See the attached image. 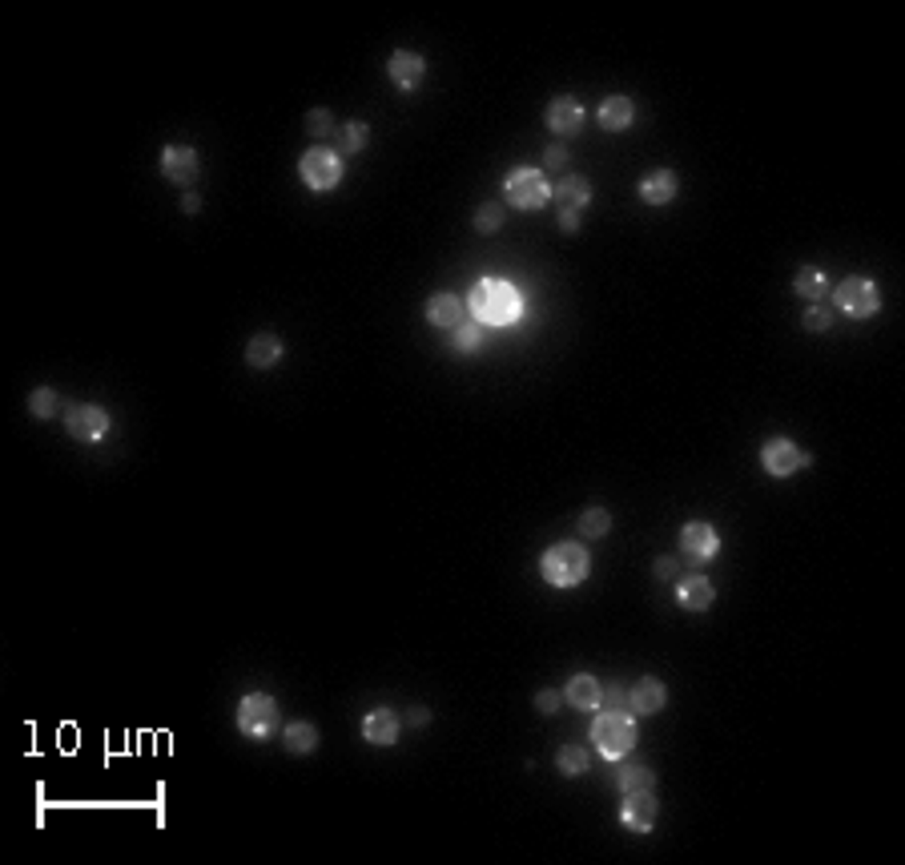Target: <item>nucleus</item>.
Masks as SVG:
<instances>
[{
	"instance_id": "a19ab883",
	"label": "nucleus",
	"mask_w": 905,
	"mask_h": 865,
	"mask_svg": "<svg viewBox=\"0 0 905 865\" xmlns=\"http://www.w3.org/2000/svg\"><path fill=\"white\" fill-rule=\"evenodd\" d=\"M182 206H185V214H198V210H201V201H198V198H193V193H190V198H185V201H182Z\"/></svg>"
},
{
	"instance_id": "aec40b11",
	"label": "nucleus",
	"mask_w": 905,
	"mask_h": 865,
	"mask_svg": "<svg viewBox=\"0 0 905 865\" xmlns=\"http://www.w3.org/2000/svg\"><path fill=\"white\" fill-rule=\"evenodd\" d=\"M556 201L564 206L567 214H580L588 201H592V185L583 182V177H564V182L556 185Z\"/></svg>"
},
{
	"instance_id": "4468645a",
	"label": "nucleus",
	"mask_w": 905,
	"mask_h": 865,
	"mask_svg": "<svg viewBox=\"0 0 905 865\" xmlns=\"http://www.w3.org/2000/svg\"><path fill=\"white\" fill-rule=\"evenodd\" d=\"M640 198H644L648 206H668V201L676 198V174H672V169L648 174L644 182H640Z\"/></svg>"
},
{
	"instance_id": "0eeeda50",
	"label": "nucleus",
	"mask_w": 905,
	"mask_h": 865,
	"mask_svg": "<svg viewBox=\"0 0 905 865\" xmlns=\"http://www.w3.org/2000/svg\"><path fill=\"white\" fill-rule=\"evenodd\" d=\"M837 307H841L845 315H854V318H870V315H878L881 294H878V286H873L870 278H849V282L837 286Z\"/></svg>"
},
{
	"instance_id": "f03ea898",
	"label": "nucleus",
	"mask_w": 905,
	"mask_h": 865,
	"mask_svg": "<svg viewBox=\"0 0 905 865\" xmlns=\"http://www.w3.org/2000/svg\"><path fill=\"white\" fill-rule=\"evenodd\" d=\"M588 568H592V559H588V551H583L580 543H556V548H548L540 559V572L551 588L580 584V580L588 576Z\"/></svg>"
},
{
	"instance_id": "7c9ffc66",
	"label": "nucleus",
	"mask_w": 905,
	"mask_h": 865,
	"mask_svg": "<svg viewBox=\"0 0 905 865\" xmlns=\"http://www.w3.org/2000/svg\"><path fill=\"white\" fill-rule=\"evenodd\" d=\"M479 342H483V331H479V323L455 326V350H479Z\"/></svg>"
},
{
	"instance_id": "6ab92c4d",
	"label": "nucleus",
	"mask_w": 905,
	"mask_h": 865,
	"mask_svg": "<svg viewBox=\"0 0 905 865\" xmlns=\"http://www.w3.org/2000/svg\"><path fill=\"white\" fill-rule=\"evenodd\" d=\"M363 733H366V741H375V744H391L394 736H399V717H394L391 708H375V713L366 717Z\"/></svg>"
},
{
	"instance_id": "ea45409f",
	"label": "nucleus",
	"mask_w": 905,
	"mask_h": 865,
	"mask_svg": "<svg viewBox=\"0 0 905 865\" xmlns=\"http://www.w3.org/2000/svg\"><path fill=\"white\" fill-rule=\"evenodd\" d=\"M559 226H564L567 234H572V230L580 226V214H567V210H564V218H559Z\"/></svg>"
},
{
	"instance_id": "2f4dec72",
	"label": "nucleus",
	"mask_w": 905,
	"mask_h": 865,
	"mask_svg": "<svg viewBox=\"0 0 905 865\" xmlns=\"http://www.w3.org/2000/svg\"><path fill=\"white\" fill-rule=\"evenodd\" d=\"M583 765H588V752H583L580 744H567V749L559 752V769L564 773H583Z\"/></svg>"
},
{
	"instance_id": "c9c22d12",
	"label": "nucleus",
	"mask_w": 905,
	"mask_h": 865,
	"mask_svg": "<svg viewBox=\"0 0 905 865\" xmlns=\"http://www.w3.org/2000/svg\"><path fill=\"white\" fill-rule=\"evenodd\" d=\"M535 708H540V713H556V708H559V692H540V697H535Z\"/></svg>"
},
{
	"instance_id": "cd10ccee",
	"label": "nucleus",
	"mask_w": 905,
	"mask_h": 865,
	"mask_svg": "<svg viewBox=\"0 0 905 865\" xmlns=\"http://www.w3.org/2000/svg\"><path fill=\"white\" fill-rule=\"evenodd\" d=\"M608 524H612V516L604 511V507H592V511H583L580 516V527H583V535H592V540H600V535H608Z\"/></svg>"
},
{
	"instance_id": "a878e982",
	"label": "nucleus",
	"mask_w": 905,
	"mask_h": 865,
	"mask_svg": "<svg viewBox=\"0 0 905 865\" xmlns=\"http://www.w3.org/2000/svg\"><path fill=\"white\" fill-rule=\"evenodd\" d=\"M656 785V777L648 769H640V765H628L624 773H620V789L624 793H644V789H652Z\"/></svg>"
},
{
	"instance_id": "b1692460",
	"label": "nucleus",
	"mask_w": 905,
	"mask_h": 865,
	"mask_svg": "<svg viewBox=\"0 0 905 865\" xmlns=\"http://www.w3.org/2000/svg\"><path fill=\"white\" fill-rule=\"evenodd\" d=\"M825 290H829V282H825V274H821L817 266H805V270L797 274V294L801 298L817 302V298H825Z\"/></svg>"
},
{
	"instance_id": "393cba45",
	"label": "nucleus",
	"mask_w": 905,
	"mask_h": 865,
	"mask_svg": "<svg viewBox=\"0 0 905 865\" xmlns=\"http://www.w3.org/2000/svg\"><path fill=\"white\" fill-rule=\"evenodd\" d=\"M314 744H318V733H314V725H306V721H294V725H286V749L294 752H310Z\"/></svg>"
},
{
	"instance_id": "f3484780",
	"label": "nucleus",
	"mask_w": 905,
	"mask_h": 865,
	"mask_svg": "<svg viewBox=\"0 0 905 865\" xmlns=\"http://www.w3.org/2000/svg\"><path fill=\"white\" fill-rule=\"evenodd\" d=\"M423 73H427V61L415 53H394L391 57V81L399 89H415L418 81H423Z\"/></svg>"
},
{
	"instance_id": "473e14b6",
	"label": "nucleus",
	"mask_w": 905,
	"mask_h": 865,
	"mask_svg": "<svg viewBox=\"0 0 905 865\" xmlns=\"http://www.w3.org/2000/svg\"><path fill=\"white\" fill-rule=\"evenodd\" d=\"M600 705L608 708V713H624V705H628L624 689H616V684H608V689H600Z\"/></svg>"
},
{
	"instance_id": "2eb2a0df",
	"label": "nucleus",
	"mask_w": 905,
	"mask_h": 865,
	"mask_svg": "<svg viewBox=\"0 0 905 865\" xmlns=\"http://www.w3.org/2000/svg\"><path fill=\"white\" fill-rule=\"evenodd\" d=\"M463 315H467V302H459V298L455 294H435L427 302V318L435 326H463Z\"/></svg>"
},
{
	"instance_id": "e433bc0d",
	"label": "nucleus",
	"mask_w": 905,
	"mask_h": 865,
	"mask_svg": "<svg viewBox=\"0 0 905 865\" xmlns=\"http://www.w3.org/2000/svg\"><path fill=\"white\" fill-rule=\"evenodd\" d=\"M548 166H556V169L567 166V149H564V145H551V149H548Z\"/></svg>"
},
{
	"instance_id": "dca6fc26",
	"label": "nucleus",
	"mask_w": 905,
	"mask_h": 865,
	"mask_svg": "<svg viewBox=\"0 0 905 865\" xmlns=\"http://www.w3.org/2000/svg\"><path fill=\"white\" fill-rule=\"evenodd\" d=\"M676 600H680V608H688V612H705L708 604H713V584H708L705 576H688V580H680Z\"/></svg>"
},
{
	"instance_id": "5701e85b",
	"label": "nucleus",
	"mask_w": 905,
	"mask_h": 865,
	"mask_svg": "<svg viewBox=\"0 0 905 865\" xmlns=\"http://www.w3.org/2000/svg\"><path fill=\"white\" fill-rule=\"evenodd\" d=\"M628 705H632L636 713H656V708L664 705V684L652 681V676H644V681L628 692Z\"/></svg>"
},
{
	"instance_id": "423d86ee",
	"label": "nucleus",
	"mask_w": 905,
	"mask_h": 865,
	"mask_svg": "<svg viewBox=\"0 0 905 865\" xmlns=\"http://www.w3.org/2000/svg\"><path fill=\"white\" fill-rule=\"evenodd\" d=\"M238 725H242L246 736H266L278 729V705L270 697H246L242 708H238Z\"/></svg>"
},
{
	"instance_id": "f257e3e1",
	"label": "nucleus",
	"mask_w": 905,
	"mask_h": 865,
	"mask_svg": "<svg viewBox=\"0 0 905 865\" xmlns=\"http://www.w3.org/2000/svg\"><path fill=\"white\" fill-rule=\"evenodd\" d=\"M467 310L475 315V323L507 326V323H515V318H519L523 298H519V290L507 286V282H499V278H483V282H475V290H471Z\"/></svg>"
},
{
	"instance_id": "f704fd0d",
	"label": "nucleus",
	"mask_w": 905,
	"mask_h": 865,
	"mask_svg": "<svg viewBox=\"0 0 905 865\" xmlns=\"http://www.w3.org/2000/svg\"><path fill=\"white\" fill-rule=\"evenodd\" d=\"M805 326H809V331H825V326H829V310L813 307L809 315H805Z\"/></svg>"
},
{
	"instance_id": "f8f14e48",
	"label": "nucleus",
	"mask_w": 905,
	"mask_h": 865,
	"mask_svg": "<svg viewBox=\"0 0 905 865\" xmlns=\"http://www.w3.org/2000/svg\"><path fill=\"white\" fill-rule=\"evenodd\" d=\"M761 464H765L768 475H792L797 467H805V455L797 451L789 439H773V443L765 447V455H761Z\"/></svg>"
},
{
	"instance_id": "20e7f679",
	"label": "nucleus",
	"mask_w": 905,
	"mask_h": 865,
	"mask_svg": "<svg viewBox=\"0 0 905 865\" xmlns=\"http://www.w3.org/2000/svg\"><path fill=\"white\" fill-rule=\"evenodd\" d=\"M548 177L540 174V169H515L511 177H507V201H511L515 210H540L543 201H548Z\"/></svg>"
},
{
	"instance_id": "9b49d317",
	"label": "nucleus",
	"mask_w": 905,
	"mask_h": 865,
	"mask_svg": "<svg viewBox=\"0 0 905 865\" xmlns=\"http://www.w3.org/2000/svg\"><path fill=\"white\" fill-rule=\"evenodd\" d=\"M548 125H551V133H559V137H575V133L583 129V105L575 101V97H559V101H551V109H548Z\"/></svg>"
},
{
	"instance_id": "c85d7f7f",
	"label": "nucleus",
	"mask_w": 905,
	"mask_h": 865,
	"mask_svg": "<svg viewBox=\"0 0 905 865\" xmlns=\"http://www.w3.org/2000/svg\"><path fill=\"white\" fill-rule=\"evenodd\" d=\"M499 226H503V210H499L495 201L479 206V214H475V230H479V234H495Z\"/></svg>"
},
{
	"instance_id": "39448f33",
	"label": "nucleus",
	"mask_w": 905,
	"mask_h": 865,
	"mask_svg": "<svg viewBox=\"0 0 905 865\" xmlns=\"http://www.w3.org/2000/svg\"><path fill=\"white\" fill-rule=\"evenodd\" d=\"M298 174H302V182L310 190H334L342 182V158L331 153V149H310L302 158V166H298Z\"/></svg>"
},
{
	"instance_id": "7ed1b4c3",
	"label": "nucleus",
	"mask_w": 905,
	"mask_h": 865,
	"mask_svg": "<svg viewBox=\"0 0 905 865\" xmlns=\"http://www.w3.org/2000/svg\"><path fill=\"white\" fill-rule=\"evenodd\" d=\"M592 741L604 757H624L628 749L636 744V725L628 713H604L600 721L592 725Z\"/></svg>"
},
{
	"instance_id": "1a4fd4ad",
	"label": "nucleus",
	"mask_w": 905,
	"mask_h": 865,
	"mask_svg": "<svg viewBox=\"0 0 905 865\" xmlns=\"http://www.w3.org/2000/svg\"><path fill=\"white\" fill-rule=\"evenodd\" d=\"M109 431V415L101 407H73L69 411V435L81 443H97Z\"/></svg>"
},
{
	"instance_id": "6e6552de",
	"label": "nucleus",
	"mask_w": 905,
	"mask_h": 865,
	"mask_svg": "<svg viewBox=\"0 0 905 865\" xmlns=\"http://www.w3.org/2000/svg\"><path fill=\"white\" fill-rule=\"evenodd\" d=\"M680 551H684V559H692V564H708V559L721 551V535L708 524H688L684 532H680Z\"/></svg>"
},
{
	"instance_id": "72a5a7b5",
	"label": "nucleus",
	"mask_w": 905,
	"mask_h": 865,
	"mask_svg": "<svg viewBox=\"0 0 905 865\" xmlns=\"http://www.w3.org/2000/svg\"><path fill=\"white\" fill-rule=\"evenodd\" d=\"M331 125H334V121H331V113H326V109H314V113H310V133H314V137L331 133Z\"/></svg>"
},
{
	"instance_id": "c756f323",
	"label": "nucleus",
	"mask_w": 905,
	"mask_h": 865,
	"mask_svg": "<svg viewBox=\"0 0 905 865\" xmlns=\"http://www.w3.org/2000/svg\"><path fill=\"white\" fill-rule=\"evenodd\" d=\"M366 125H358V121H350V125H342V133H339V145L347 149V153H358V149L366 145Z\"/></svg>"
},
{
	"instance_id": "4c0bfd02",
	"label": "nucleus",
	"mask_w": 905,
	"mask_h": 865,
	"mask_svg": "<svg viewBox=\"0 0 905 865\" xmlns=\"http://www.w3.org/2000/svg\"><path fill=\"white\" fill-rule=\"evenodd\" d=\"M656 576H660V580L676 576V559H656Z\"/></svg>"
},
{
	"instance_id": "9d476101",
	"label": "nucleus",
	"mask_w": 905,
	"mask_h": 865,
	"mask_svg": "<svg viewBox=\"0 0 905 865\" xmlns=\"http://www.w3.org/2000/svg\"><path fill=\"white\" fill-rule=\"evenodd\" d=\"M620 822H624L628 830H636V833L652 830V822H656V797H652V789H644V793H628L624 809H620Z\"/></svg>"
},
{
	"instance_id": "a211bd4d",
	"label": "nucleus",
	"mask_w": 905,
	"mask_h": 865,
	"mask_svg": "<svg viewBox=\"0 0 905 865\" xmlns=\"http://www.w3.org/2000/svg\"><path fill=\"white\" fill-rule=\"evenodd\" d=\"M632 117H636V105L628 101V97H608V101L600 105V113H596V121H600L608 133H616V129H628Z\"/></svg>"
},
{
	"instance_id": "ddd939ff",
	"label": "nucleus",
	"mask_w": 905,
	"mask_h": 865,
	"mask_svg": "<svg viewBox=\"0 0 905 865\" xmlns=\"http://www.w3.org/2000/svg\"><path fill=\"white\" fill-rule=\"evenodd\" d=\"M161 174H166L169 182H177V185H190L193 177H198V153L185 149V145L166 149V153H161Z\"/></svg>"
},
{
	"instance_id": "4be33fe9",
	"label": "nucleus",
	"mask_w": 905,
	"mask_h": 865,
	"mask_svg": "<svg viewBox=\"0 0 905 865\" xmlns=\"http://www.w3.org/2000/svg\"><path fill=\"white\" fill-rule=\"evenodd\" d=\"M600 689L604 684L596 681V676H572L564 697H567V705H575V708H596L600 705Z\"/></svg>"
},
{
	"instance_id": "58836bf2",
	"label": "nucleus",
	"mask_w": 905,
	"mask_h": 865,
	"mask_svg": "<svg viewBox=\"0 0 905 865\" xmlns=\"http://www.w3.org/2000/svg\"><path fill=\"white\" fill-rule=\"evenodd\" d=\"M427 721H431V717H427V708H410V725H418V729H423V725H427Z\"/></svg>"
},
{
	"instance_id": "412c9836",
	"label": "nucleus",
	"mask_w": 905,
	"mask_h": 865,
	"mask_svg": "<svg viewBox=\"0 0 905 865\" xmlns=\"http://www.w3.org/2000/svg\"><path fill=\"white\" fill-rule=\"evenodd\" d=\"M246 359H250V367H274V362L282 359V342L274 339V334H254L250 347H246Z\"/></svg>"
},
{
	"instance_id": "bb28decb",
	"label": "nucleus",
	"mask_w": 905,
	"mask_h": 865,
	"mask_svg": "<svg viewBox=\"0 0 905 865\" xmlns=\"http://www.w3.org/2000/svg\"><path fill=\"white\" fill-rule=\"evenodd\" d=\"M57 407H61V394L49 391V386L33 391V399H28V411H33L36 419H49V415H57Z\"/></svg>"
}]
</instances>
